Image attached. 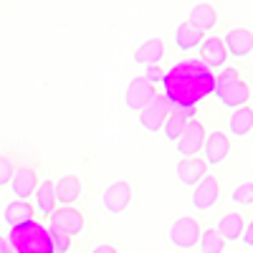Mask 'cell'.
Segmentation results:
<instances>
[{
  "label": "cell",
  "instance_id": "1",
  "mask_svg": "<svg viewBox=\"0 0 253 253\" xmlns=\"http://www.w3.org/2000/svg\"><path fill=\"white\" fill-rule=\"evenodd\" d=\"M162 96L175 109H195L213 96L215 74L210 71L200 58H182L172 69L162 74Z\"/></svg>",
  "mask_w": 253,
  "mask_h": 253
},
{
  "label": "cell",
  "instance_id": "2",
  "mask_svg": "<svg viewBox=\"0 0 253 253\" xmlns=\"http://www.w3.org/2000/svg\"><path fill=\"white\" fill-rule=\"evenodd\" d=\"M8 253H53L48 228L43 223H38L36 218L26 225L10 228V236L5 238Z\"/></svg>",
  "mask_w": 253,
  "mask_h": 253
},
{
  "label": "cell",
  "instance_id": "3",
  "mask_svg": "<svg viewBox=\"0 0 253 253\" xmlns=\"http://www.w3.org/2000/svg\"><path fill=\"white\" fill-rule=\"evenodd\" d=\"M170 101H167L160 91L144 104V107L137 112L139 114V124H142V129L144 132H152V134H157V132H162V124H165V119H167V114H170Z\"/></svg>",
  "mask_w": 253,
  "mask_h": 253
},
{
  "label": "cell",
  "instance_id": "4",
  "mask_svg": "<svg viewBox=\"0 0 253 253\" xmlns=\"http://www.w3.org/2000/svg\"><path fill=\"white\" fill-rule=\"evenodd\" d=\"M205 137H208V132H205L203 122L190 119L185 124V129L180 132V137L175 139V150L180 152V157H198V152L205 144Z\"/></svg>",
  "mask_w": 253,
  "mask_h": 253
},
{
  "label": "cell",
  "instance_id": "5",
  "mask_svg": "<svg viewBox=\"0 0 253 253\" xmlns=\"http://www.w3.org/2000/svg\"><path fill=\"white\" fill-rule=\"evenodd\" d=\"M132 198H134L132 182L119 180V182H112L107 190H104L101 203H104V208H107V213H112V215H119V213H124V210L129 208Z\"/></svg>",
  "mask_w": 253,
  "mask_h": 253
},
{
  "label": "cell",
  "instance_id": "6",
  "mask_svg": "<svg viewBox=\"0 0 253 253\" xmlns=\"http://www.w3.org/2000/svg\"><path fill=\"white\" fill-rule=\"evenodd\" d=\"M48 223H51V228L63 230V233H69L71 238L79 236L81 230H84V225H86V220H84V213H81L79 208H74V205L56 208L53 213L48 215Z\"/></svg>",
  "mask_w": 253,
  "mask_h": 253
},
{
  "label": "cell",
  "instance_id": "7",
  "mask_svg": "<svg viewBox=\"0 0 253 253\" xmlns=\"http://www.w3.org/2000/svg\"><path fill=\"white\" fill-rule=\"evenodd\" d=\"M200 233H203L200 223H198L195 218H190V215H182V218H177V220L172 223V228H170V243L177 246V248H182V251H187V248L198 246Z\"/></svg>",
  "mask_w": 253,
  "mask_h": 253
},
{
  "label": "cell",
  "instance_id": "8",
  "mask_svg": "<svg viewBox=\"0 0 253 253\" xmlns=\"http://www.w3.org/2000/svg\"><path fill=\"white\" fill-rule=\"evenodd\" d=\"M198 51H200L198 58L205 63L210 71H220V69H225L228 51H225V46H223V38H218V36H205V38H203V43L198 46Z\"/></svg>",
  "mask_w": 253,
  "mask_h": 253
},
{
  "label": "cell",
  "instance_id": "9",
  "mask_svg": "<svg viewBox=\"0 0 253 253\" xmlns=\"http://www.w3.org/2000/svg\"><path fill=\"white\" fill-rule=\"evenodd\" d=\"M213 94H215V99L223 104V107H228V109L246 107V104L251 101V86H248L243 79H236V81L225 84L223 89H215Z\"/></svg>",
  "mask_w": 253,
  "mask_h": 253
},
{
  "label": "cell",
  "instance_id": "10",
  "mask_svg": "<svg viewBox=\"0 0 253 253\" xmlns=\"http://www.w3.org/2000/svg\"><path fill=\"white\" fill-rule=\"evenodd\" d=\"M157 94L155 89V84H150L144 76H134L129 81V86H126V94H124V104H126V109H132V112H139L147 101H150L152 96Z\"/></svg>",
  "mask_w": 253,
  "mask_h": 253
},
{
  "label": "cell",
  "instance_id": "11",
  "mask_svg": "<svg viewBox=\"0 0 253 253\" xmlns=\"http://www.w3.org/2000/svg\"><path fill=\"white\" fill-rule=\"evenodd\" d=\"M223 46H225L228 56L246 58V56L253 53V33L248 28H230L223 36Z\"/></svg>",
  "mask_w": 253,
  "mask_h": 253
},
{
  "label": "cell",
  "instance_id": "12",
  "mask_svg": "<svg viewBox=\"0 0 253 253\" xmlns=\"http://www.w3.org/2000/svg\"><path fill=\"white\" fill-rule=\"evenodd\" d=\"M203 152H205V162L208 165H223L225 157L230 155V137L225 132H210L205 137V144H203Z\"/></svg>",
  "mask_w": 253,
  "mask_h": 253
},
{
  "label": "cell",
  "instance_id": "13",
  "mask_svg": "<svg viewBox=\"0 0 253 253\" xmlns=\"http://www.w3.org/2000/svg\"><path fill=\"white\" fill-rule=\"evenodd\" d=\"M220 198V182L213 175H205L198 185H195V193H193V208L198 210H210L215 208Z\"/></svg>",
  "mask_w": 253,
  "mask_h": 253
},
{
  "label": "cell",
  "instance_id": "14",
  "mask_svg": "<svg viewBox=\"0 0 253 253\" xmlns=\"http://www.w3.org/2000/svg\"><path fill=\"white\" fill-rule=\"evenodd\" d=\"M36 187H38V177H36L33 167H20V170L13 172V177H10V190H13L15 200H28V198H33Z\"/></svg>",
  "mask_w": 253,
  "mask_h": 253
},
{
  "label": "cell",
  "instance_id": "15",
  "mask_svg": "<svg viewBox=\"0 0 253 253\" xmlns=\"http://www.w3.org/2000/svg\"><path fill=\"white\" fill-rule=\"evenodd\" d=\"M175 172H177V180L185 182V185H198L205 175H208V162L200 160V157H182L175 167Z\"/></svg>",
  "mask_w": 253,
  "mask_h": 253
},
{
  "label": "cell",
  "instance_id": "16",
  "mask_svg": "<svg viewBox=\"0 0 253 253\" xmlns=\"http://www.w3.org/2000/svg\"><path fill=\"white\" fill-rule=\"evenodd\" d=\"M36 218V208L26 200H10L3 208V220L8 228H18V225H26Z\"/></svg>",
  "mask_w": 253,
  "mask_h": 253
},
{
  "label": "cell",
  "instance_id": "17",
  "mask_svg": "<svg viewBox=\"0 0 253 253\" xmlns=\"http://www.w3.org/2000/svg\"><path fill=\"white\" fill-rule=\"evenodd\" d=\"M190 119H195V109H175L172 107L170 114H167V119H165V124H162V132H165L167 142H175Z\"/></svg>",
  "mask_w": 253,
  "mask_h": 253
},
{
  "label": "cell",
  "instance_id": "18",
  "mask_svg": "<svg viewBox=\"0 0 253 253\" xmlns=\"http://www.w3.org/2000/svg\"><path fill=\"white\" fill-rule=\"evenodd\" d=\"M187 23H193L203 33H210L218 26V10L210 3H198V5H193V10H190V20H187Z\"/></svg>",
  "mask_w": 253,
  "mask_h": 253
},
{
  "label": "cell",
  "instance_id": "19",
  "mask_svg": "<svg viewBox=\"0 0 253 253\" xmlns=\"http://www.w3.org/2000/svg\"><path fill=\"white\" fill-rule=\"evenodd\" d=\"M228 132H230V137H248L251 132H253V109L248 107H238V109H233V114H230V119H228Z\"/></svg>",
  "mask_w": 253,
  "mask_h": 253
},
{
  "label": "cell",
  "instance_id": "20",
  "mask_svg": "<svg viewBox=\"0 0 253 253\" xmlns=\"http://www.w3.org/2000/svg\"><path fill=\"white\" fill-rule=\"evenodd\" d=\"M53 190H56V203L74 205L81 195V180L76 175H63L58 182H53Z\"/></svg>",
  "mask_w": 253,
  "mask_h": 253
},
{
  "label": "cell",
  "instance_id": "21",
  "mask_svg": "<svg viewBox=\"0 0 253 253\" xmlns=\"http://www.w3.org/2000/svg\"><path fill=\"white\" fill-rule=\"evenodd\" d=\"M203 38H205V33L203 31H198L193 23H180L177 28H175V46L180 48V51H195L200 43H203Z\"/></svg>",
  "mask_w": 253,
  "mask_h": 253
},
{
  "label": "cell",
  "instance_id": "22",
  "mask_svg": "<svg viewBox=\"0 0 253 253\" xmlns=\"http://www.w3.org/2000/svg\"><path fill=\"white\" fill-rule=\"evenodd\" d=\"M165 56V41L162 38H150L144 41V43L134 51V63H139V66H150V63H160Z\"/></svg>",
  "mask_w": 253,
  "mask_h": 253
},
{
  "label": "cell",
  "instance_id": "23",
  "mask_svg": "<svg viewBox=\"0 0 253 253\" xmlns=\"http://www.w3.org/2000/svg\"><path fill=\"white\" fill-rule=\"evenodd\" d=\"M33 198H36V213H41L46 220H48V215L56 210V190H53V182L51 180H46V182H41L38 187H36V193H33Z\"/></svg>",
  "mask_w": 253,
  "mask_h": 253
},
{
  "label": "cell",
  "instance_id": "24",
  "mask_svg": "<svg viewBox=\"0 0 253 253\" xmlns=\"http://www.w3.org/2000/svg\"><path fill=\"white\" fill-rule=\"evenodd\" d=\"M243 228H246V220H243L241 213H225L218 220V228L215 230L220 233V238L228 243V241H238L243 236Z\"/></svg>",
  "mask_w": 253,
  "mask_h": 253
},
{
  "label": "cell",
  "instance_id": "25",
  "mask_svg": "<svg viewBox=\"0 0 253 253\" xmlns=\"http://www.w3.org/2000/svg\"><path fill=\"white\" fill-rule=\"evenodd\" d=\"M198 248H200V253H223L225 251V241L220 238L218 230L210 228V230H203V233H200Z\"/></svg>",
  "mask_w": 253,
  "mask_h": 253
},
{
  "label": "cell",
  "instance_id": "26",
  "mask_svg": "<svg viewBox=\"0 0 253 253\" xmlns=\"http://www.w3.org/2000/svg\"><path fill=\"white\" fill-rule=\"evenodd\" d=\"M48 238L53 246V253H69L71 251V236L63 233L58 228H48Z\"/></svg>",
  "mask_w": 253,
  "mask_h": 253
},
{
  "label": "cell",
  "instance_id": "27",
  "mask_svg": "<svg viewBox=\"0 0 253 253\" xmlns=\"http://www.w3.org/2000/svg\"><path fill=\"white\" fill-rule=\"evenodd\" d=\"M230 200H233L236 205H253V180L241 182V185L233 190V195H230Z\"/></svg>",
  "mask_w": 253,
  "mask_h": 253
},
{
  "label": "cell",
  "instance_id": "28",
  "mask_svg": "<svg viewBox=\"0 0 253 253\" xmlns=\"http://www.w3.org/2000/svg\"><path fill=\"white\" fill-rule=\"evenodd\" d=\"M13 172H15V165L10 162V157L0 155V187H3V185H10Z\"/></svg>",
  "mask_w": 253,
  "mask_h": 253
},
{
  "label": "cell",
  "instance_id": "29",
  "mask_svg": "<svg viewBox=\"0 0 253 253\" xmlns=\"http://www.w3.org/2000/svg\"><path fill=\"white\" fill-rule=\"evenodd\" d=\"M236 79H241V74H238L236 69H220V71L215 74V89H223L225 84L236 81ZM215 89H213V91H215Z\"/></svg>",
  "mask_w": 253,
  "mask_h": 253
},
{
  "label": "cell",
  "instance_id": "30",
  "mask_svg": "<svg viewBox=\"0 0 253 253\" xmlns=\"http://www.w3.org/2000/svg\"><path fill=\"white\" fill-rule=\"evenodd\" d=\"M162 74H165V71L160 69V63H150V66H144V74H142V76L150 81V84H160V81H162Z\"/></svg>",
  "mask_w": 253,
  "mask_h": 253
},
{
  "label": "cell",
  "instance_id": "31",
  "mask_svg": "<svg viewBox=\"0 0 253 253\" xmlns=\"http://www.w3.org/2000/svg\"><path fill=\"white\" fill-rule=\"evenodd\" d=\"M241 241L248 246V248H253V220L251 223H246V228H243V236H241Z\"/></svg>",
  "mask_w": 253,
  "mask_h": 253
},
{
  "label": "cell",
  "instance_id": "32",
  "mask_svg": "<svg viewBox=\"0 0 253 253\" xmlns=\"http://www.w3.org/2000/svg\"><path fill=\"white\" fill-rule=\"evenodd\" d=\"M91 253H119V251H117V246H112V243H101V246H96Z\"/></svg>",
  "mask_w": 253,
  "mask_h": 253
},
{
  "label": "cell",
  "instance_id": "33",
  "mask_svg": "<svg viewBox=\"0 0 253 253\" xmlns=\"http://www.w3.org/2000/svg\"><path fill=\"white\" fill-rule=\"evenodd\" d=\"M0 253H8V243H5V236L0 233Z\"/></svg>",
  "mask_w": 253,
  "mask_h": 253
}]
</instances>
